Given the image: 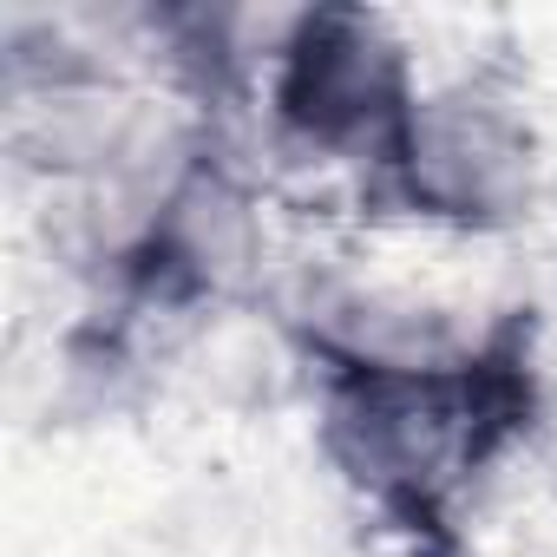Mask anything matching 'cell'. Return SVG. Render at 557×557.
Wrapping results in <instances>:
<instances>
[{"label": "cell", "instance_id": "cell-1", "mask_svg": "<svg viewBox=\"0 0 557 557\" xmlns=\"http://www.w3.org/2000/svg\"><path fill=\"white\" fill-rule=\"evenodd\" d=\"M420 92L413 47L387 14L302 8L262 66L269 145L322 171H355L381 190Z\"/></svg>", "mask_w": 557, "mask_h": 557}, {"label": "cell", "instance_id": "cell-2", "mask_svg": "<svg viewBox=\"0 0 557 557\" xmlns=\"http://www.w3.org/2000/svg\"><path fill=\"white\" fill-rule=\"evenodd\" d=\"M537 184L544 145L524 112V92L498 66H472L420 92L374 197L420 230L479 243L524 223Z\"/></svg>", "mask_w": 557, "mask_h": 557}]
</instances>
